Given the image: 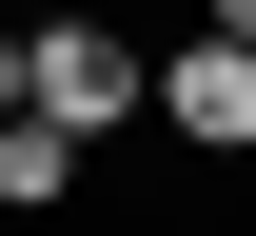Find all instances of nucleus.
<instances>
[{
    "label": "nucleus",
    "instance_id": "20e7f679",
    "mask_svg": "<svg viewBox=\"0 0 256 236\" xmlns=\"http://www.w3.org/2000/svg\"><path fill=\"white\" fill-rule=\"evenodd\" d=\"M197 20H217V39H256V0H197Z\"/></svg>",
    "mask_w": 256,
    "mask_h": 236
},
{
    "label": "nucleus",
    "instance_id": "f03ea898",
    "mask_svg": "<svg viewBox=\"0 0 256 236\" xmlns=\"http://www.w3.org/2000/svg\"><path fill=\"white\" fill-rule=\"evenodd\" d=\"M158 118L197 138V158H256V39H217V20H197L178 59H158Z\"/></svg>",
    "mask_w": 256,
    "mask_h": 236
},
{
    "label": "nucleus",
    "instance_id": "7ed1b4c3",
    "mask_svg": "<svg viewBox=\"0 0 256 236\" xmlns=\"http://www.w3.org/2000/svg\"><path fill=\"white\" fill-rule=\"evenodd\" d=\"M60 197H79V138L40 99H0V217H60Z\"/></svg>",
    "mask_w": 256,
    "mask_h": 236
},
{
    "label": "nucleus",
    "instance_id": "f257e3e1",
    "mask_svg": "<svg viewBox=\"0 0 256 236\" xmlns=\"http://www.w3.org/2000/svg\"><path fill=\"white\" fill-rule=\"evenodd\" d=\"M20 99H40V118H60L79 158H98L118 118H158V59H138L118 20H40V39H20Z\"/></svg>",
    "mask_w": 256,
    "mask_h": 236
},
{
    "label": "nucleus",
    "instance_id": "39448f33",
    "mask_svg": "<svg viewBox=\"0 0 256 236\" xmlns=\"http://www.w3.org/2000/svg\"><path fill=\"white\" fill-rule=\"evenodd\" d=\"M0 99H20V39H0Z\"/></svg>",
    "mask_w": 256,
    "mask_h": 236
}]
</instances>
